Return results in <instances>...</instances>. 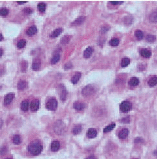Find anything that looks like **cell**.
I'll list each match as a JSON object with an SVG mask.
<instances>
[{
    "label": "cell",
    "mask_w": 157,
    "mask_h": 159,
    "mask_svg": "<svg viewBox=\"0 0 157 159\" xmlns=\"http://www.w3.org/2000/svg\"><path fill=\"white\" fill-rule=\"evenodd\" d=\"M131 108H132L131 103L129 101H127V100L123 101L120 104V110L124 113H127L128 112V111H129L131 110Z\"/></svg>",
    "instance_id": "cell-5"
},
{
    "label": "cell",
    "mask_w": 157,
    "mask_h": 159,
    "mask_svg": "<svg viewBox=\"0 0 157 159\" xmlns=\"http://www.w3.org/2000/svg\"><path fill=\"white\" fill-rule=\"evenodd\" d=\"M85 20V17H84V16H80V17H78L77 19H76V20H74V21L72 23V25L73 26L80 25V24H82L84 22Z\"/></svg>",
    "instance_id": "cell-14"
},
{
    "label": "cell",
    "mask_w": 157,
    "mask_h": 159,
    "mask_svg": "<svg viewBox=\"0 0 157 159\" xmlns=\"http://www.w3.org/2000/svg\"><path fill=\"white\" fill-rule=\"evenodd\" d=\"M62 31H63L62 28H57V29L54 30L53 31V32H52L50 36H51L52 37H53V38L57 37H58L60 36V35L61 34V32H62Z\"/></svg>",
    "instance_id": "cell-23"
},
{
    "label": "cell",
    "mask_w": 157,
    "mask_h": 159,
    "mask_svg": "<svg viewBox=\"0 0 157 159\" xmlns=\"http://www.w3.org/2000/svg\"><path fill=\"white\" fill-rule=\"evenodd\" d=\"M24 12L26 14H31L32 13V9L31 8H25L24 9Z\"/></svg>",
    "instance_id": "cell-38"
},
{
    "label": "cell",
    "mask_w": 157,
    "mask_h": 159,
    "mask_svg": "<svg viewBox=\"0 0 157 159\" xmlns=\"http://www.w3.org/2000/svg\"><path fill=\"white\" fill-rule=\"evenodd\" d=\"M41 66V60L38 58H36V59H34L33 61V62H32V70H34V71H38V70H39Z\"/></svg>",
    "instance_id": "cell-9"
},
{
    "label": "cell",
    "mask_w": 157,
    "mask_h": 159,
    "mask_svg": "<svg viewBox=\"0 0 157 159\" xmlns=\"http://www.w3.org/2000/svg\"><path fill=\"white\" fill-rule=\"evenodd\" d=\"M37 32V28L34 26H32V27H29L26 31V34L28 35V36H32L34 34H36Z\"/></svg>",
    "instance_id": "cell-15"
},
{
    "label": "cell",
    "mask_w": 157,
    "mask_h": 159,
    "mask_svg": "<svg viewBox=\"0 0 157 159\" xmlns=\"http://www.w3.org/2000/svg\"><path fill=\"white\" fill-rule=\"evenodd\" d=\"M21 70H22L23 72H25L26 70L27 69V66H28V64L26 61H23L21 62Z\"/></svg>",
    "instance_id": "cell-37"
},
{
    "label": "cell",
    "mask_w": 157,
    "mask_h": 159,
    "mask_svg": "<svg viewBox=\"0 0 157 159\" xmlns=\"http://www.w3.org/2000/svg\"><path fill=\"white\" fill-rule=\"evenodd\" d=\"M2 55H3V50L2 48H1L0 49V57L2 56Z\"/></svg>",
    "instance_id": "cell-46"
},
{
    "label": "cell",
    "mask_w": 157,
    "mask_h": 159,
    "mask_svg": "<svg viewBox=\"0 0 157 159\" xmlns=\"http://www.w3.org/2000/svg\"><path fill=\"white\" fill-rule=\"evenodd\" d=\"M87 135L89 138H95L97 135L96 130L94 128H90L89 130H88V131H87Z\"/></svg>",
    "instance_id": "cell-17"
},
{
    "label": "cell",
    "mask_w": 157,
    "mask_h": 159,
    "mask_svg": "<svg viewBox=\"0 0 157 159\" xmlns=\"http://www.w3.org/2000/svg\"><path fill=\"white\" fill-rule=\"evenodd\" d=\"M129 130L127 128H124L121 130L118 133V137L121 139H124V138H127L129 135Z\"/></svg>",
    "instance_id": "cell-12"
},
{
    "label": "cell",
    "mask_w": 157,
    "mask_h": 159,
    "mask_svg": "<svg viewBox=\"0 0 157 159\" xmlns=\"http://www.w3.org/2000/svg\"><path fill=\"white\" fill-rule=\"evenodd\" d=\"M120 43V41L119 39H117V38H113V39H112L110 41V42H109V44H110L111 46H112V47H117V46Z\"/></svg>",
    "instance_id": "cell-28"
},
{
    "label": "cell",
    "mask_w": 157,
    "mask_h": 159,
    "mask_svg": "<svg viewBox=\"0 0 157 159\" xmlns=\"http://www.w3.org/2000/svg\"><path fill=\"white\" fill-rule=\"evenodd\" d=\"M39 108V101L38 99H34L32 100L30 104V108L32 111H37Z\"/></svg>",
    "instance_id": "cell-8"
},
{
    "label": "cell",
    "mask_w": 157,
    "mask_h": 159,
    "mask_svg": "<svg viewBox=\"0 0 157 159\" xmlns=\"http://www.w3.org/2000/svg\"><path fill=\"white\" fill-rule=\"evenodd\" d=\"M72 37L71 36H69V35H67V36H64L61 39V43H62V44H67V43H68L69 42V41L71 40V39Z\"/></svg>",
    "instance_id": "cell-33"
},
{
    "label": "cell",
    "mask_w": 157,
    "mask_h": 159,
    "mask_svg": "<svg viewBox=\"0 0 157 159\" xmlns=\"http://www.w3.org/2000/svg\"><path fill=\"white\" fill-rule=\"evenodd\" d=\"M21 110L24 111H28V101L27 100H23L21 103Z\"/></svg>",
    "instance_id": "cell-26"
},
{
    "label": "cell",
    "mask_w": 157,
    "mask_h": 159,
    "mask_svg": "<svg viewBox=\"0 0 157 159\" xmlns=\"http://www.w3.org/2000/svg\"><path fill=\"white\" fill-rule=\"evenodd\" d=\"M139 84V79L137 77H132L129 81V85L131 86H136Z\"/></svg>",
    "instance_id": "cell-21"
},
{
    "label": "cell",
    "mask_w": 157,
    "mask_h": 159,
    "mask_svg": "<svg viewBox=\"0 0 157 159\" xmlns=\"http://www.w3.org/2000/svg\"><path fill=\"white\" fill-rule=\"evenodd\" d=\"M85 159H96V157L94 155H90L89 157H87Z\"/></svg>",
    "instance_id": "cell-44"
},
{
    "label": "cell",
    "mask_w": 157,
    "mask_h": 159,
    "mask_svg": "<svg viewBox=\"0 0 157 159\" xmlns=\"http://www.w3.org/2000/svg\"><path fill=\"white\" fill-rule=\"evenodd\" d=\"M156 40V36H154V35H147L146 36V41L149 43H153Z\"/></svg>",
    "instance_id": "cell-35"
},
{
    "label": "cell",
    "mask_w": 157,
    "mask_h": 159,
    "mask_svg": "<svg viewBox=\"0 0 157 159\" xmlns=\"http://www.w3.org/2000/svg\"><path fill=\"white\" fill-rule=\"evenodd\" d=\"M95 93V88L93 86L88 85L85 86L82 91V93L85 97H89Z\"/></svg>",
    "instance_id": "cell-4"
},
{
    "label": "cell",
    "mask_w": 157,
    "mask_h": 159,
    "mask_svg": "<svg viewBox=\"0 0 157 159\" xmlns=\"http://www.w3.org/2000/svg\"><path fill=\"white\" fill-rule=\"evenodd\" d=\"M58 92H59V96L61 100L62 101L66 100L67 99V91L65 86L63 85H60L58 87Z\"/></svg>",
    "instance_id": "cell-6"
},
{
    "label": "cell",
    "mask_w": 157,
    "mask_h": 159,
    "mask_svg": "<svg viewBox=\"0 0 157 159\" xmlns=\"http://www.w3.org/2000/svg\"><path fill=\"white\" fill-rule=\"evenodd\" d=\"M123 3V1H111V3L113 4L114 5H120Z\"/></svg>",
    "instance_id": "cell-42"
},
{
    "label": "cell",
    "mask_w": 157,
    "mask_h": 159,
    "mask_svg": "<svg viewBox=\"0 0 157 159\" xmlns=\"http://www.w3.org/2000/svg\"><path fill=\"white\" fill-rule=\"evenodd\" d=\"M25 45H26V41L24 40V39H21V40H20L18 42L17 47L18 48L21 49L24 48V47H25Z\"/></svg>",
    "instance_id": "cell-34"
},
{
    "label": "cell",
    "mask_w": 157,
    "mask_h": 159,
    "mask_svg": "<svg viewBox=\"0 0 157 159\" xmlns=\"http://www.w3.org/2000/svg\"><path fill=\"white\" fill-rule=\"evenodd\" d=\"M116 124L114 123H112L110 125H109V126H106V128H105L104 129H103V132L104 133H107L109 132V131H112V130H113V129L115 128Z\"/></svg>",
    "instance_id": "cell-27"
},
{
    "label": "cell",
    "mask_w": 157,
    "mask_h": 159,
    "mask_svg": "<svg viewBox=\"0 0 157 159\" xmlns=\"http://www.w3.org/2000/svg\"><path fill=\"white\" fill-rule=\"evenodd\" d=\"M60 147V144L58 141H54L52 142L51 144V150L53 151H57L59 150Z\"/></svg>",
    "instance_id": "cell-19"
},
{
    "label": "cell",
    "mask_w": 157,
    "mask_h": 159,
    "mask_svg": "<svg viewBox=\"0 0 157 159\" xmlns=\"http://www.w3.org/2000/svg\"><path fill=\"white\" fill-rule=\"evenodd\" d=\"M140 54L141 56H142L144 58H149L151 56V50H148L147 48H143L140 50Z\"/></svg>",
    "instance_id": "cell-11"
},
{
    "label": "cell",
    "mask_w": 157,
    "mask_h": 159,
    "mask_svg": "<svg viewBox=\"0 0 157 159\" xmlns=\"http://www.w3.org/2000/svg\"><path fill=\"white\" fill-rule=\"evenodd\" d=\"M81 76H82V73H81L79 72H76L73 76V77H72V79H71L72 83H73V84L77 83V82L79 81V80H80V79L81 78Z\"/></svg>",
    "instance_id": "cell-18"
},
{
    "label": "cell",
    "mask_w": 157,
    "mask_h": 159,
    "mask_svg": "<svg viewBox=\"0 0 157 159\" xmlns=\"http://www.w3.org/2000/svg\"><path fill=\"white\" fill-rule=\"evenodd\" d=\"M82 130V126L80 124H77L74 126L73 129V133L74 135H78L80 133Z\"/></svg>",
    "instance_id": "cell-24"
},
{
    "label": "cell",
    "mask_w": 157,
    "mask_h": 159,
    "mask_svg": "<svg viewBox=\"0 0 157 159\" xmlns=\"http://www.w3.org/2000/svg\"><path fill=\"white\" fill-rule=\"evenodd\" d=\"M149 20L153 23H157V8L151 14Z\"/></svg>",
    "instance_id": "cell-20"
},
{
    "label": "cell",
    "mask_w": 157,
    "mask_h": 159,
    "mask_svg": "<svg viewBox=\"0 0 157 159\" xmlns=\"http://www.w3.org/2000/svg\"><path fill=\"white\" fill-rule=\"evenodd\" d=\"M58 107V101L55 98H50L46 103V108L50 111H55Z\"/></svg>",
    "instance_id": "cell-3"
},
{
    "label": "cell",
    "mask_w": 157,
    "mask_h": 159,
    "mask_svg": "<svg viewBox=\"0 0 157 159\" xmlns=\"http://www.w3.org/2000/svg\"><path fill=\"white\" fill-rule=\"evenodd\" d=\"M154 155H157V150H155V151H154Z\"/></svg>",
    "instance_id": "cell-48"
},
{
    "label": "cell",
    "mask_w": 157,
    "mask_h": 159,
    "mask_svg": "<svg viewBox=\"0 0 157 159\" xmlns=\"http://www.w3.org/2000/svg\"><path fill=\"white\" fill-rule=\"evenodd\" d=\"M72 67H73V65H72V63L71 62H67V63L66 65H65V70H67V69L71 68Z\"/></svg>",
    "instance_id": "cell-41"
},
{
    "label": "cell",
    "mask_w": 157,
    "mask_h": 159,
    "mask_svg": "<svg viewBox=\"0 0 157 159\" xmlns=\"http://www.w3.org/2000/svg\"><path fill=\"white\" fill-rule=\"evenodd\" d=\"M73 108L77 111H82L85 108V104L84 103L80 101L74 102L73 104Z\"/></svg>",
    "instance_id": "cell-10"
},
{
    "label": "cell",
    "mask_w": 157,
    "mask_h": 159,
    "mask_svg": "<svg viewBox=\"0 0 157 159\" xmlns=\"http://www.w3.org/2000/svg\"><path fill=\"white\" fill-rule=\"evenodd\" d=\"M135 142L136 144L142 143V142H144V140H143L142 138H140V137H137V138H135Z\"/></svg>",
    "instance_id": "cell-40"
},
{
    "label": "cell",
    "mask_w": 157,
    "mask_h": 159,
    "mask_svg": "<svg viewBox=\"0 0 157 159\" xmlns=\"http://www.w3.org/2000/svg\"><path fill=\"white\" fill-rule=\"evenodd\" d=\"M157 85V76H153L149 79L148 81V85L151 87H153Z\"/></svg>",
    "instance_id": "cell-22"
},
{
    "label": "cell",
    "mask_w": 157,
    "mask_h": 159,
    "mask_svg": "<svg viewBox=\"0 0 157 159\" xmlns=\"http://www.w3.org/2000/svg\"><path fill=\"white\" fill-rule=\"evenodd\" d=\"M0 37H1V39H0V41H2L3 39V36H2V34H0Z\"/></svg>",
    "instance_id": "cell-47"
},
{
    "label": "cell",
    "mask_w": 157,
    "mask_h": 159,
    "mask_svg": "<svg viewBox=\"0 0 157 159\" xmlns=\"http://www.w3.org/2000/svg\"><path fill=\"white\" fill-rule=\"evenodd\" d=\"M94 51V49L92 47H89L85 50L84 53V56L85 58H89L91 56V55L92 54Z\"/></svg>",
    "instance_id": "cell-13"
},
{
    "label": "cell",
    "mask_w": 157,
    "mask_h": 159,
    "mask_svg": "<svg viewBox=\"0 0 157 159\" xmlns=\"http://www.w3.org/2000/svg\"><path fill=\"white\" fill-rule=\"evenodd\" d=\"M14 97V94L12 93H10L7 94L4 97V104L5 106H8L11 103V102L13 100Z\"/></svg>",
    "instance_id": "cell-7"
},
{
    "label": "cell",
    "mask_w": 157,
    "mask_h": 159,
    "mask_svg": "<svg viewBox=\"0 0 157 159\" xmlns=\"http://www.w3.org/2000/svg\"><path fill=\"white\" fill-rule=\"evenodd\" d=\"M25 3H27V1H18V3L20 4V5H21V4H24Z\"/></svg>",
    "instance_id": "cell-45"
},
{
    "label": "cell",
    "mask_w": 157,
    "mask_h": 159,
    "mask_svg": "<svg viewBox=\"0 0 157 159\" xmlns=\"http://www.w3.org/2000/svg\"><path fill=\"white\" fill-rule=\"evenodd\" d=\"M9 10L7 8H1L0 10V14L1 16H6L9 14Z\"/></svg>",
    "instance_id": "cell-36"
},
{
    "label": "cell",
    "mask_w": 157,
    "mask_h": 159,
    "mask_svg": "<svg viewBox=\"0 0 157 159\" xmlns=\"http://www.w3.org/2000/svg\"><path fill=\"white\" fill-rule=\"evenodd\" d=\"M109 28H109H107V27H103V28H102V32H103V33H105V32H107V31L108 30Z\"/></svg>",
    "instance_id": "cell-43"
},
{
    "label": "cell",
    "mask_w": 157,
    "mask_h": 159,
    "mask_svg": "<svg viewBox=\"0 0 157 159\" xmlns=\"http://www.w3.org/2000/svg\"><path fill=\"white\" fill-rule=\"evenodd\" d=\"M60 59V54H55V55L53 57V58H52L51 64L52 65H54V64L57 63V62L59 61Z\"/></svg>",
    "instance_id": "cell-29"
},
{
    "label": "cell",
    "mask_w": 157,
    "mask_h": 159,
    "mask_svg": "<svg viewBox=\"0 0 157 159\" xmlns=\"http://www.w3.org/2000/svg\"><path fill=\"white\" fill-rule=\"evenodd\" d=\"M135 35L138 40H141L144 37V34H143V32L141 30H136L135 32Z\"/></svg>",
    "instance_id": "cell-31"
},
{
    "label": "cell",
    "mask_w": 157,
    "mask_h": 159,
    "mask_svg": "<svg viewBox=\"0 0 157 159\" xmlns=\"http://www.w3.org/2000/svg\"><path fill=\"white\" fill-rule=\"evenodd\" d=\"M132 159H138V158H132Z\"/></svg>",
    "instance_id": "cell-50"
},
{
    "label": "cell",
    "mask_w": 157,
    "mask_h": 159,
    "mask_svg": "<svg viewBox=\"0 0 157 159\" xmlns=\"http://www.w3.org/2000/svg\"><path fill=\"white\" fill-rule=\"evenodd\" d=\"M54 131L58 135H61L65 131V125L61 120H57L54 122Z\"/></svg>",
    "instance_id": "cell-2"
},
{
    "label": "cell",
    "mask_w": 157,
    "mask_h": 159,
    "mask_svg": "<svg viewBox=\"0 0 157 159\" xmlns=\"http://www.w3.org/2000/svg\"><path fill=\"white\" fill-rule=\"evenodd\" d=\"M130 63V59L129 58H125L124 59H122V60L121 61V66L122 67H126Z\"/></svg>",
    "instance_id": "cell-30"
},
{
    "label": "cell",
    "mask_w": 157,
    "mask_h": 159,
    "mask_svg": "<svg viewBox=\"0 0 157 159\" xmlns=\"http://www.w3.org/2000/svg\"><path fill=\"white\" fill-rule=\"evenodd\" d=\"M42 149H43V146L42 144L38 141H32L28 146V151L31 154L33 155H39L42 151Z\"/></svg>",
    "instance_id": "cell-1"
},
{
    "label": "cell",
    "mask_w": 157,
    "mask_h": 159,
    "mask_svg": "<svg viewBox=\"0 0 157 159\" xmlns=\"http://www.w3.org/2000/svg\"><path fill=\"white\" fill-rule=\"evenodd\" d=\"M121 122L125 124L129 123V122H130V118H129V117H127L123 118V119H121Z\"/></svg>",
    "instance_id": "cell-39"
},
{
    "label": "cell",
    "mask_w": 157,
    "mask_h": 159,
    "mask_svg": "<svg viewBox=\"0 0 157 159\" xmlns=\"http://www.w3.org/2000/svg\"><path fill=\"white\" fill-rule=\"evenodd\" d=\"M27 85H28V84H27V81H24V80H21L18 83V89L19 90H24L27 88Z\"/></svg>",
    "instance_id": "cell-16"
},
{
    "label": "cell",
    "mask_w": 157,
    "mask_h": 159,
    "mask_svg": "<svg viewBox=\"0 0 157 159\" xmlns=\"http://www.w3.org/2000/svg\"><path fill=\"white\" fill-rule=\"evenodd\" d=\"M12 141H13L14 144L16 145H18L20 144H21V136L20 135H15L13 137V138H12Z\"/></svg>",
    "instance_id": "cell-25"
},
{
    "label": "cell",
    "mask_w": 157,
    "mask_h": 159,
    "mask_svg": "<svg viewBox=\"0 0 157 159\" xmlns=\"http://www.w3.org/2000/svg\"><path fill=\"white\" fill-rule=\"evenodd\" d=\"M6 159H12V158H6Z\"/></svg>",
    "instance_id": "cell-49"
},
{
    "label": "cell",
    "mask_w": 157,
    "mask_h": 159,
    "mask_svg": "<svg viewBox=\"0 0 157 159\" xmlns=\"http://www.w3.org/2000/svg\"><path fill=\"white\" fill-rule=\"evenodd\" d=\"M38 9L39 10V12H44L45 11L46 9V5L44 3H40L38 5Z\"/></svg>",
    "instance_id": "cell-32"
}]
</instances>
